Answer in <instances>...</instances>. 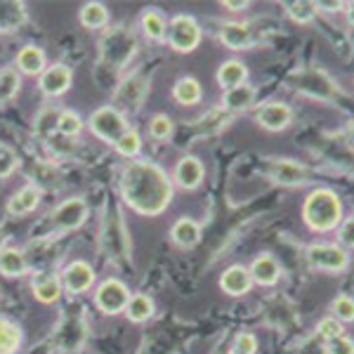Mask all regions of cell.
<instances>
[{"label": "cell", "mask_w": 354, "mask_h": 354, "mask_svg": "<svg viewBox=\"0 0 354 354\" xmlns=\"http://www.w3.org/2000/svg\"><path fill=\"white\" fill-rule=\"evenodd\" d=\"M121 196L137 215L156 218L168 210L175 196V185L158 163L135 158L121 173Z\"/></svg>", "instance_id": "6da1fadb"}, {"label": "cell", "mask_w": 354, "mask_h": 354, "mask_svg": "<svg viewBox=\"0 0 354 354\" xmlns=\"http://www.w3.org/2000/svg\"><path fill=\"white\" fill-rule=\"evenodd\" d=\"M342 201L328 187H317L302 201V222L314 234H328L342 222Z\"/></svg>", "instance_id": "7a4b0ae2"}, {"label": "cell", "mask_w": 354, "mask_h": 354, "mask_svg": "<svg viewBox=\"0 0 354 354\" xmlns=\"http://www.w3.org/2000/svg\"><path fill=\"white\" fill-rule=\"evenodd\" d=\"M288 85L305 97H310V100H319V102H333L342 97L338 83L326 71H319V68H302V71L290 73Z\"/></svg>", "instance_id": "3957f363"}, {"label": "cell", "mask_w": 354, "mask_h": 354, "mask_svg": "<svg viewBox=\"0 0 354 354\" xmlns=\"http://www.w3.org/2000/svg\"><path fill=\"white\" fill-rule=\"evenodd\" d=\"M135 50H137L135 31H130V28H125V26L109 28L104 41H102V48H100L102 64H106L116 71V68H121L125 62L135 55Z\"/></svg>", "instance_id": "277c9868"}, {"label": "cell", "mask_w": 354, "mask_h": 354, "mask_svg": "<svg viewBox=\"0 0 354 354\" xmlns=\"http://www.w3.org/2000/svg\"><path fill=\"white\" fill-rule=\"evenodd\" d=\"M305 260L312 270L317 272H328V274H340L350 267V250L342 248L340 243H326L317 241L310 243L305 250Z\"/></svg>", "instance_id": "5b68a950"}, {"label": "cell", "mask_w": 354, "mask_h": 354, "mask_svg": "<svg viewBox=\"0 0 354 354\" xmlns=\"http://www.w3.org/2000/svg\"><path fill=\"white\" fill-rule=\"evenodd\" d=\"M201 38H203V28L192 15H175L168 21V38L165 41L170 43V48L175 53L180 55L194 53L201 45Z\"/></svg>", "instance_id": "8992f818"}, {"label": "cell", "mask_w": 354, "mask_h": 354, "mask_svg": "<svg viewBox=\"0 0 354 354\" xmlns=\"http://www.w3.org/2000/svg\"><path fill=\"white\" fill-rule=\"evenodd\" d=\"M88 125L97 140L106 142V145H116V142L121 140V135L130 128L125 113L118 111L113 104H104V106H100V109H95Z\"/></svg>", "instance_id": "52a82bcc"}, {"label": "cell", "mask_w": 354, "mask_h": 354, "mask_svg": "<svg viewBox=\"0 0 354 354\" xmlns=\"http://www.w3.org/2000/svg\"><path fill=\"white\" fill-rule=\"evenodd\" d=\"M130 288L125 286L121 279H104L100 286L95 288V307L106 317H116V314H123L125 307L130 302Z\"/></svg>", "instance_id": "ba28073f"}, {"label": "cell", "mask_w": 354, "mask_h": 354, "mask_svg": "<svg viewBox=\"0 0 354 354\" xmlns=\"http://www.w3.org/2000/svg\"><path fill=\"white\" fill-rule=\"evenodd\" d=\"M88 215H90L88 203L81 196H71L66 201H62L57 208H53L50 225L57 232H73V230H81L85 222H88Z\"/></svg>", "instance_id": "9c48e42d"}, {"label": "cell", "mask_w": 354, "mask_h": 354, "mask_svg": "<svg viewBox=\"0 0 354 354\" xmlns=\"http://www.w3.org/2000/svg\"><path fill=\"white\" fill-rule=\"evenodd\" d=\"M102 245H104L106 255L111 260H128L130 258V239H128V230H125V222L121 215L109 213L104 225V232H102Z\"/></svg>", "instance_id": "30bf717a"}, {"label": "cell", "mask_w": 354, "mask_h": 354, "mask_svg": "<svg viewBox=\"0 0 354 354\" xmlns=\"http://www.w3.org/2000/svg\"><path fill=\"white\" fill-rule=\"evenodd\" d=\"M265 170L281 187H302L314 177L307 165L290 161V158H270V161H265Z\"/></svg>", "instance_id": "8fae6325"}, {"label": "cell", "mask_w": 354, "mask_h": 354, "mask_svg": "<svg viewBox=\"0 0 354 354\" xmlns=\"http://www.w3.org/2000/svg\"><path fill=\"white\" fill-rule=\"evenodd\" d=\"M255 123L260 125L267 133H283L286 128H290L293 123V109L286 104V102H265L255 109Z\"/></svg>", "instance_id": "7c38bea8"}, {"label": "cell", "mask_w": 354, "mask_h": 354, "mask_svg": "<svg viewBox=\"0 0 354 354\" xmlns=\"http://www.w3.org/2000/svg\"><path fill=\"white\" fill-rule=\"evenodd\" d=\"M71 83H73V71L64 62L48 64V68L38 76V90L45 97H62L71 90Z\"/></svg>", "instance_id": "4fadbf2b"}, {"label": "cell", "mask_w": 354, "mask_h": 354, "mask_svg": "<svg viewBox=\"0 0 354 354\" xmlns=\"http://www.w3.org/2000/svg\"><path fill=\"white\" fill-rule=\"evenodd\" d=\"M147 90H149V81H147L142 73H137V76H130L125 78V81L116 88V95H113V106H116L118 111H137L142 106V102H145L147 97Z\"/></svg>", "instance_id": "5bb4252c"}, {"label": "cell", "mask_w": 354, "mask_h": 354, "mask_svg": "<svg viewBox=\"0 0 354 354\" xmlns=\"http://www.w3.org/2000/svg\"><path fill=\"white\" fill-rule=\"evenodd\" d=\"M205 180V165L198 156H182L180 161L175 163V170H173V185L180 187L182 192H194L203 185Z\"/></svg>", "instance_id": "9a60e30c"}, {"label": "cell", "mask_w": 354, "mask_h": 354, "mask_svg": "<svg viewBox=\"0 0 354 354\" xmlns=\"http://www.w3.org/2000/svg\"><path fill=\"white\" fill-rule=\"evenodd\" d=\"M97 274L93 270V265L85 260H73L68 262L62 272V286H64L71 295H83L95 286Z\"/></svg>", "instance_id": "2e32d148"}, {"label": "cell", "mask_w": 354, "mask_h": 354, "mask_svg": "<svg viewBox=\"0 0 354 354\" xmlns=\"http://www.w3.org/2000/svg\"><path fill=\"white\" fill-rule=\"evenodd\" d=\"M218 41L230 50H248L255 45V33L248 21H225L218 28Z\"/></svg>", "instance_id": "e0dca14e"}, {"label": "cell", "mask_w": 354, "mask_h": 354, "mask_svg": "<svg viewBox=\"0 0 354 354\" xmlns=\"http://www.w3.org/2000/svg\"><path fill=\"white\" fill-rule=\"evenodd\" d=\"M62 290H64L62 277L55 272H38L31 279V293L41 305H55L62 298Z\"/></svg>", "instance_id": "ac0fdd59"}, {"label": "cell", "mask_w": 354, "mask_h": 354, "mask_svg": "<svg viewBox=\"0 0 354 354\" xmlns=\"http://www.w3.org/2000/svg\"><path fill=\"white\" fill-rule=\"evenodd\" d=\"M248 272L253 283H258V286H277L279 279H281V262L272 253H260L248 265Z\"/></svg>", "instance_id": "d6986e66"}, {"label": "cell", "mask_w": 354, "mask_h": 354, "mask_svg": "<svg viewBox=\"0 0 354 354\" xmlns=\"http://www.w3.org/2000/svg\"><path fill=\"white\" fill-rule=\"evenodd\" d=\"M220 288H222V293L232 295V298H241V295L248 293V290L253 288V279H250L248 267H243V265L227 267L220 277Z\"/></svg>", "instance_id": "ffe728a7"}, {"label": "cell", "mask_w": 354, "mask_h": 354, "mask_svg": "<svg viewBox=\"0 0 354 354\" xmlns=\"http://www.w3.org/2000/svg\"><path fill=\"white\" fill-rule=\"evenodd\" d=\"M15 66L21 76H41V73L48 68V57H45V50L38 48V45L28 43L17 53L15 57Z\"/></svg>", "instance_id": "44dd1931"}, {"label": "cell", "mask_w": 354, "mask_h": 354, "mask_svg": "<svg viewBox=\"0 0 354 354\" xmlns=\"http://www.w3.org/2000/svg\"><path fill=\"white\" fill-rule=\"evenodd\" d=\"M248 76H250V71H248V66H245L241 59H227V62H222V64L218 66L215 81H218L222 93H225V90L245 85V83H248Z\"/></svg>", "instance_id": "7402d4cb"}, {"label": "cell", "mask_w": 354, "mask_h": 354, "mask_svg": "<svg viewBox=\"0 0 354 354\" xmlns=\"http://www.w3.org/2000/svg\"><path fill=\"white\" fill-rule=\"evenodd\" d=\"M28 260L24 250L15 248V245H3L0 248V274L8 279H21L28 274Z\"/></svg>", "instance_id": "603a6c76"}, {"label": "cell", "mask_w": 354, "mask_h": 354, "mask_svg": "<svg viewBox=\"0 0 354 354\" xmlns=\"http://www.w3.org/2000/svg\"><path fill=\"white\" fill-rule=\"evenodd\" d=\"M255 88L250 83L245 85H239V88H232V90H225L222 93V104L220 109H225L227 113H239V111H245L255 104Z\"/></svg>", "instance_id": "cb8c5ba5"}, {"label": "cell", "mask_w": 354, "mask_h": 354, "mask_svg": "<svg viewBox=\"0 0 354 354\" xmlns=\"http://www.w3.org/2000/svg\"><path fill=\"white\" fill-rule=\"evenodd\" d=\"M140 28L145 38L153 43H163L168 38V17L156 8H147L140 17Z\"/></svg>", "instance_id": "d4e9b609"}, {"label": "cell", "mask_w": 354, "mask_h": 354, "mask_svg": "<svg viewBox=\"0 0 354 354\" xmlns=\"http://www.w3.org/2000/svg\"><path fill=\"white\" fill-rule=\"evenodd\" d=\"M173 100L180 106H196L203 100V85L194 76H180L173 85Z\"/></svg>", "instance_id": "484cf974"}, {"label": "cell", "mask_w": 354, "mask_h": 354, "mask_svg": "<svg viewBox=\"0 0 354 354\" xmlns=\"http://www.w3.org/2000/svg\"><path fill=\"white\" fill-rule=\"evenodd\" d=\"M170 241L180 248H194L201 241V225L192 218H180L170 227Z\"/></svg>", "instance_id": "4316f807"}, {"label": "cell", "mask_w": 354, "mask_h": 354, "mask_svg": "<svg viewBox=\"0 0 354 354\" xmlns=\"http://www.w3.org/2000/svg\"><path fill=\"white\" fill-rule=\"evenodd\" d=\"M41 203V189L36 185H26L24 189L15 192L8 198V213L10 215H28Z\"/></svg>", "instance_id": "83f0119b"}, {"label": "cell", "mask_w": 354, "mask_h": 354, "mask_svg": "<svg viewBox=\"0 0 354 354\" xmlns=\"http://www.w3.org/2000/svg\"><path fill=\"white\" fill-rule=\"evenodd\" d=\"M78 21L90 28V31H102V28L109 26L111 21V12L104 3H85L78 10Z\"/></svg>", "instance_id": "f1b7e54d"}, {"label": "cell", "mask_w": 354, "mask_h": 354, "mask_svg": "<svg viewBox=\"0 0 354 354\" xmlns=\"http://www.w3.org/2000/svg\"><path fill=\"white\" fill-rule=\"evenodd\" d=\"M153 312H156V305H153V300L149 298V295H147V293H133L123 314L128 317V322L145 324V322H149V319L153 317Z\"/></svg>", "instance_id": "f546056e"}, {"label": "cell", "mask_w": 354, "mask_h": 354, "mask_svg": "<svg viewBox=\"0 0 354 354\" xmlns=\"http://www.w3.org/2000/svg\"><path fill=\"white\" fill-rule=\"evenodd\" d=\"M24 342V330L10 319H0V354H17Z\"/></svg>", "instance_id": "4dcf8cb0"}, {"label": "cell", "mask_w": 354, "mask_h": 354, "mask_svg": "<svg viewBox=\"0 0 354 354\" xmlns=\"http://www.w3.org/2000/svg\"><path fill=\"white\" fill-rule=\"evenodd\" d=\"M26 21L24 3H0V33L17 31Z\"/></svg>", "instance_id": "1f68e13d"}, {"label": "cell", "mask_w": 354, "mask_h": 354, "mask_svg": "<svg viewBox=\"0 0 354 354\" xmlns=\"http://www.w3.org/2000/svg\"><path fill=\"white\" fill-rule=\"evenodd\" d=\"M113 149L121 153L123 158H130V161H135V158L140 156V151H142V135H140V130H137V128H128L121 135V140L113 145Z\"/></svg>", "instance_id": "d6a6232c"}, {"label": "cell", "mask_w": 354, "mask_h": 354, "mask_svg": "<svg viewBox=\"0 0 354 354\" xmlns=\"http://www.w3.org/2000/svg\"><path fill=\"white\" fill-rule=\"evenodd\" d=\"M283 12H286L288 19L295 21V24H312V21L317 19L319 10H317V3H298V0H293V3L283 5Z\"/></svg>", "instance_id": "836d02e7"}, {"label": "cell", "mask_w": 354, "mask_h": 354, "mask_svg": "<svg viewBox=\"0 0 354 354\" xmlns=\"http://www.w3.org/2000/svg\"><path fill=\"white\" fill-rule=\"evenodd\" d=\"M83 130V118L78 116L76 111L71 109H62L59 111V121H57V133L68 137V140H73V137H78Z\"/></svg>", "instance_id": "e575fe53"}, {"label": "cell", "mask_w": 354, "mask_h": 354, "mask_svg": "<svg viewBox=\"0 0 354 354\" xmlns=\"http://www.w3.org/2000/svg\"><path fill=\"white\" fill-rule=\"evenodd\" d=\"M21 90V73L17 68H3L0 71V102H8Z\"/></svg>", "instance_id": "d590c367"}, {"label": "cell", "mask_w": 354, "mask_h": 354, "mask_svg": "<svg viewBox=\"0 0 354 354\" xmlns=\"http://www.w3.org/2000/svg\"><path fill=\"white\" fill-rule=\"evenodd\" d=\"M147 130H149V135L153 137L156 142H165L170 140L175 133V123L170 121L168 113H153L149 125H147Z\"/></svg>", "instance_id": "8d00e7d4"}, {"label": "cell", "mask_w": 354, "mask_h": 354, "mask_svg": "<svg viewBox=\"0 0 354 354\" xmlns=\"http://www.w3.org/2000/svg\"><path fill=\"white\" fill-rule=\"evenodd\" d=\"M19 153H17L12 147L0 142V180H8L12 177L17 170H19Z\"/></svg>", "instance_id": "74e56055"}, {"label": "cell", "mask_w": 354, "mask_h": 354, "mask_svg": "<svg viewBox=\"0 0 354 354\" xmlns=\"http://www.w3.org/2000/svg\"><path fill=\"white\" fill-rule=\"evenodd\" d=\"M330 317L338 319L340 324L354 322V298H350V295L333 298V302H330Z\"/></svg>", "instance_id": "f35d334b"}, {"label": "cell", "mask_w": 354, "mask_h": 354, "mask_svg": "<svg viewBox=\"0 0 354 354\" xmlns=\"http://www.w3.org/2000/svg\"><path fill=\"white\" fill-rule=\"evenodd\" d=\"M317 338H322V340H333V338H340V335H345V326L338 322V319H333V317H324V319H319V324H317Z\"/></svg>", "instance_id": "ab89813d"}, {"label": "cell", "mask_w": 354, "mask_h": 354, "mask_svg": "<svg viewBox=\"0 0 354 354\" xmlns=\"http://www.w3.org/2000/svg\"><path fill=\"white\" fill-rule=\"evenodd\" d=\"M57 121H59V111L57 109H45L36 121V133L41 137L57 135Z\"/></svg>", "instance_id": "60d3db41"}, {"label": "cell", "mask_w": 354, "mask_h": 354, "mask_svg": "<svg viewBox=\"0 0 354 354\" xmlns=\"http://www.w3.org/2000/svg\"><path fill=\"white\" fill-rule=\"evenodd\" d=\"M255 352H258V338L253 333H239L230 347V354H255Z\"/></svg>", "instance_id": "b9f144b4"}, {"label": "cell", "mask_w": 354, "mask_h": 354, "mask_svg": "<svg viewBox=\"0 0 354 354\" xmlns=\"http://www.w3.org/2000/svg\"><path fill=\"white\" fill-rule=\"evenodd\" d=\"M335 232H338V243L342 248H354V218H342Z\"/></svg>", "instance_id": "7bdbcfd3"}, {"label": "cell", "mask_w": 354, "mask_h": 354, "mask_svg": "<svg viewBox=\"0 0 354 354\" xmlns=\"http://www.w3.org/2000/svg\"><path fill=\"white\" fill-rule=\"evenodd\" d=\"M326 354H354V340L350 335H340L326 342Z\"/></svg>", "instance_id": "ee69618b"}, {"label": "cell", "mask_w": 354, "mask_h": 354, "mask_svg": "<svg viewBox=\"0 0 354 354\" xmlns=\"http://www.w3.org/2000/svg\"><path fill=\"white\" fill-rule=\"evenodd\" d=\"M317 10L319 12H345V3H340V0H322V3H317Z\"/></svg>", "instance_id": "f6af8a7d"}, {"label": "cell", "mask_w": 354, "mask_h": 354, "mask_svg": "<svg viewBox=\"0 0 354 354\" xmlns=\"http://www.w3.org/2000/svg\"><path fill=\"white\" fill-rule=\"evenodd\" d=\"M250 3H245V0H227V3H222V8L230 10V12H243V10H248Z\"/></svg>", "instance_id": "bcb514c9"}, {"label": "cell", "mask_w": 354, "mask_h": 354, "mask_svg": "<svg viewBox=\"0 0 354 354\" xmlns=\"http://www.w3.org/2000/svg\"><path fill=\"white\" fill-rule=\"evenodd\" d=\"M345 15H347V19H350V24L354 26V3L345 5Z\"/></svg>", "instance_id": "7dc6e473"}, {"label": "cell", "mask_w": 354, "mask_h": 354, "mask_svg": "<svg viewBox=\"0 0 354 354\" xmlns=\"http://www.w3.org/2000/svg\"><path fill=\"white\" fill-rule=\"evenodd\" d=\"M347 135H350V142H352V147H354V121L350 123V128H347Z\"/></svg>", "instance_id": "c3c4849f"}, {"label": "cell", "mask_w": 354, "mask_h": 354, "mask_svg": "<svg viewBox=\"0 0 354 354\" xmlns=\"http://www.w3.org/2000/svg\"><path fill=\"white\" fill-rule=\"evenodd\" d=\"M227 354H230V352H227Z\"/></svg>", "instance_id": "681fc988"}]
</instances>
